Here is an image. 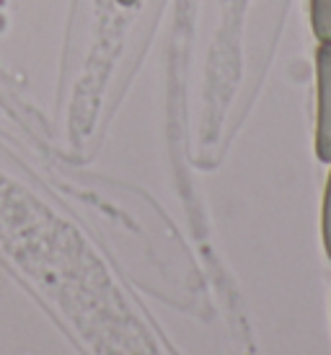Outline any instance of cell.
<instances>
[{"label": "cell", "mask_w": 331, "mask_h": 355, "mask_svg": "<svg viewBox=\"0 0 331 355\" xmlns=\"http://www.w3.org/2000/svg\"><path fill=\"white\" fill-rule=\"evenodd\" d=\"M119 3H122V6H135L137 0H119Z\"/></svg>", "instance_id": "277c9868"}, {"label": "cell", "mask_w": 331, "mask_h": 355, "mask_svg": "<svg viewBox=\"0 0 331 355\" xmlns=\"http://www.w3.org/2000/svg\"><path fill=\"white\" fill-rule=\"evenodd\" d=\"M323 247H326V254L331 257V174L326 184V198H323Z\"/></svg>", "instance_id": "3957f363"}, {"label": "cell", "mask_w": 331, "mask_h": 355, "mask_svg": "<svg viewBox=\"0 0 331 355\" xmlns=\"http://www.w3.org/2000/svg\"><path fill=\"white\" fill-rule=\"evenodd\" d=\"M316 156L331 161V42H319L316 52Z\"/></svg>", "instance_id": "6da1fadb"}, {"label": "cell", "mask_w": 331, "mask_h": 355, "mask_svg": "<svg viewBox=\"0 0 331 355\" xmlns=\"http://www.w3.org/2000/svg\"><path fill=\"white\" fill-rule=\"evenodd\" d=\"M311 26L319 42H331V0H311Z\"/></svg>", "instance_id": "7a4b0ae2"}]
</instances>
